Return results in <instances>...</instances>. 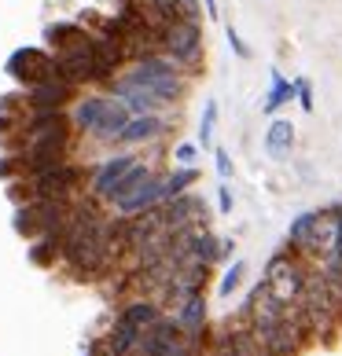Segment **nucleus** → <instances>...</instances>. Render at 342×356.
<instances>
[{
    "label": "nucleus",
    "mask_w": 342,
    "mask_h": 356,
    "mask_svg": "<svg viewBox=\"0 0 342 356\" xmlns=\"http://www.w3.org/2000/svg\"><path fill=\"white\" fill-rule=\"evenodd\" d=\"M15 81H22V88H33L48 81V77H56V56L45 48H15L4 67Z\"/></svg>",
    "instance_id": "nucleus-3"
},
{
    "label": "nucleus",
    "mask_w": 342,
    "mask_h": 356,
    "mask_svg": "<svg viewBox=\"0 0 342 356\" xmlns=\"http://www.w3.org/2000/svg\"><path fill=\"white\" fill-rule=\"evenodd\" d=\"M103 107H107V96H85V99H77L74 103V114H70L74 129H81V133H96V125H100V118H103Z\"/></svg>",
    "instance_id": "nucleus-15"
},
{
    "label": "nucleus",
    "mask_w": 342,
    "mask_h": 356,
    "mask_svg": "<svg viewBox=\"0 0 342 356\" xmlns=\"http://www.w3.org/2000/svg\"><path fill=\"white\" fill-rule=\"evenodd\" d=\"M291 147H295V125L276 118L265 133V154L276 158V162H283V158H291Z\"/></svg>",
    "instance_id": "nucleus-14"
},
{
    "label": "nucleus",
    "mask_w": 342,
    "mask_h": 356,
    "mask_svg": "<svg viewBox=\"0 0 342 356\" xmlns=\"http://www.w3.org/2000/svg\"><path fill=\"white\" fill-rule=\"evenodd\" d=\"M133 165H137L133 154H114V158H107V162H103L96 173H92V195H96V199H111L114 188L122 184V177H125Z\"/></svg>",
    "instance_id": "nucleus-9"
},
{
    "label": "nucleus",
    "mask_w": 342,
    "mask_h": 356,
    "mask_svg": "<svg viewBox=\"0 0 342 356\" xmlns=\"http://www.w3.org/2000/svg\"><path fill=\"white\" fill-rule=\"evenodd\" d=\"M129 77H133L137 85L151 88L155 96H159L162 103H173L184 96V77H180V67L169 56H148L140 59L133 70H129Z\"/></svg>",
    "instance_id": "nucleus-2"
},
{
    "label": "nucleus",
    "mask_w": 342,
    "mask_h": 356,
    "mask_svg": "<svg viewBox=\"0 0 342 356\" xmlns=\"http://www.w3.org/2000/svg\"><path fill=\"white\" fill-rule=\"evenodd\" d=\"M30 184H33V199H74L77 184H81V169L70 162H59L45 169V173L30 177Z\"/></svg>",
    "instance_id": "nucleus-6"
},
{
    "label": "nucleus",
    "mask_w": 342,
    "mask_h": 356,
    "mask_svg": "<svg viewBox=\"0 0 342 356\" xmlns=\"http://www.w3.org/2000/svg\"><path fill=\"white\" fill-rule=\"evenodd\" d=\"M313 228H317V209H309V213H302L291 220V228H287V246H291V254H306V246L313 239Z\"/></svg>",
    "instance_id": "nucleus-18"
},
{
    "label": "nucleus",
    "mask_w": 342,
    "mask_h": 356,
    "mask_svg": "<svg viewBox=\"0 0 342 356\" xmlns=\"http://www.w3.org/2000/svg\"><path fill=\"white\" fill-rule=\"evenodd\" d=\"M15 169H22L19 154H8V158H0V177H15Z\"/></svg>",
    "instance_id": "nucleus-34"
},
{
    "label": "nucleus",
    "mask_w": 342,
    "mask_h": 356,
    "mask_svg": "<svg viewBox=\"0 0 342 356\" xmlns=\"http://www.w3.org/2000/svg\"><path fill=\"white\" fill-rule=\"evenodd\" d=\"M74 99V85L63 77H48V81L26 88V107L33 114H48V111H63Z\"/></svg>",
    "instance_id": "nucleus-7"
},
{
    "label": "nucleus",
    "mask_w": 342,
    "mask_h": 356,
    "mask_svg": "<svg viewBox=\"0 0 342 356\" xmlns=\"http://www.w3.org/2000/svg\"><path fill=\"white\" fill-rule=\"evenodd\" d=\"M309 272H313V268H306V261H302V257H295V254H276L269 265H265L261 283L269 286V294L280 301V305H298L302 294H306Z\"/></svg>",
    "instance_id": "nucleus-1"
},
{
    "label": "nucleus",
    "mask_w": 342,
    "mask_h": 356,
    "mask_svg": "<svg viewBox=\"0 0 342 356\" xmlns=\"http://www.w3.org/2000/svg\"><path fill=\"white\" fill-rule=\"evenodd\" d=\"M177 8H180V19L199 22V0H177Z\"/></svg>",
    "instance_id": "nucleus-32"
},
{
    "label": "nucleus",
    "mask_w": 342,
    "mask_h": 356,
    "mask_svg": "<svg viewBox=\"0 0 342 356\" xmlns=\"http://www.w3.org/2000/svg\"><path fill=\"white\" fill-rule=\"evenodd\" d=\"M85 26L81 22H52L48 30H45V41L56 48V51H63V48H70V44H77V41H85Z\"/></svg>",
    "instance_id": "nucleus-19"
},
{
    "label": "nucleus",
    "mask_w": 342,
    "mask_h": 356,
    "mask_svg": "<svg viewBox=\"0 0 342 356\" xmlns=\"http://www.w3.org/2000/svg\"><path fill=\"white\" fill-rule=\"evenodd\" d=\"M159 206H166V177H151L137 195H129L125 202H118V213L133 217V213H148V209H159Z\"/></svg>",
    "instance_id": "nucleus-10"
},
{
    "label": "nucleus",
    "mask_w": 342,
    "mask_h": 356,
    "mask_svg": "<svg viewBox=\"0 0 342 356\" xmlns=\"http://www.w3.org/2000/svg\"><path fill=\"white\" fill-rule=\"evenodd\" d=\"M214 125H217V103L206 99L203 122H199V143H203V147H214Z\"/></svg>",
    "instance_id": "nucleus-26"
},
{
    "label": "nucleus",
    "mask_w": 342,
    "mask_h": 356,
    "mask_svg": "<svg viewBox=\"0 0 342 356\" xmlns=\"http://www.w3.org/2000/svg\"><path fill=\"white\" fill-rule=\"evenodd\" d=\"M195 158H199V147H195V143H180V147L173 151L177 165H195Z\"/></svg>",
    "instance_id": "nucleus-29"
},
{
    "label": "nucleus",
    "mask_w": 342,
    "mask_h": 356,
    "mask_svg": "<svg viewBox=\"0 0 342 356\" xmlns=\"http://www.w3.org/2000/svg\"><path fill=\"white\" fill-rule=\"evenodd\" d=\"M162 51L177 63V67H195V63L203 59V30H199V22L184 19L177 26H169Z\"/></svg>",
    "instance_id": "nucleus-4"
},
{
    "label": "nucleus",
    "mask_w": 342,
    "mask_h": 356,
    "mask_svg": "<svg viewBox=\"0 0 342 356\" xmlns=\"http://www.w3.org/2000/svg\"><path fill=\"white\" fill-rule=\"evenodd\" d=\"M118 320H125V323L140 327V331H148L151 323H159V320H162V312H159V305H155L151 298H140V301H133V305H125Z\"/></svg>",
    "instance_id": "nucleus-20"
},
{
    "label": "nucleus",
    "mask_w": 342,
    "mask_h": 356,
    "mask_svg": "<svg viewBox=\"0 0 342 356\" xmlns=\"http://www.w3.org/2000/svg\"><path fill=\"white\" fill-rule=\"evenodd\" d=\"M214 165H217V177H221V180L232 177V158H228V151L217 147V151H214Z\"/></svg>",
    "instance_id": "nucleus-30"
},
{
    "label": "nucleus",
    "mask_w": 342,
    "mask_h": 356,
    "mask_svg": "<svg viewBox=\"0 0 342 356\" xmlns=\"http://www.w3.org/2000/svg\"><path fill=\"white\" fill-rule=\"evenodd\" d=\"M217 206H221V213H232V191H228V180H221V188H217Z\"/></svg>",
    "instance_id": "nucleus-33"
},
{
    "label": "nucleus",
    "mask_w": 342,
    "mask_h": 356,
    "mask_svg": "<svg viewBox=\"0 0 342 356\" xmlns=\"http://www.w3.org/2000/svg\"><path fill=\"white\" fill-rule=\"evenodd\" d=\"M195 180H199V169H195V165H177L173 173L166 177V202L177 199V195H184Z\"/></svg>",
    "instance_id": "nucleus-23"
},
{
    "label": "nucleus",
    "mask_w": 342,
    "mask_h": 356,
    "mask_svg": "<svg viewBox=\"0 0 342 356\" xmlns=\"http://www.w3.org/2000/svg\"><path fill=\"white\" fill-rule=\"evenodd\" d=\"M225 33H228V44H232V51H235L240 59H251V56H254V51H251V44H247L243 37H240V30H235V26H228Z\"/></svg>",
    "instance_id": "nucleus-28"
},
{
    "label": "nucleus",
    "mask_w": 342,
    "mask_h": 356,
    "mask_svg": "<svg viewBox=\"0 0 342 356\" xmlns=\"http://www.w3.org/2000/svg\"><path fill=\"white\" fill-rule=\"evenodd\" d=\"M56 257H63V254H59V239H56V235H41V239H33V246H30V261H33L37 268L56 265Z\"/></svg>",
    "instance_id": "nucleus-24"
},
{
    "label": "nucleus",
    "mask_w": 342,
    "mask_h": 356,
    "mask_svg": "<svg viewBox=\"0 0 342 356\" xmlns=\"http://www.w3.org/2000/svg\"><path fill=\"white\" fill-rule=\"evenodd\" d=\"M133 122V111L125 107L118 96H111L107 99V107H103V118H100V125H96V136L100 143H114V140H122V133H125V125Z\"/></svg>",
    "instance_id": "nucleus-11"
},
{
    "label": "nucleus",
    "mask_w": 342,
    "mask_h": 356,
    "mask_svg": "<svg viewBox=\"0 0 342 356\" xmlns=\"http://www.w3.org/2000/svg\"><path fill=\"white\" fill-rule=\"evenodd\" d=\"M15 232L19 235H26V239H41V224H37V213H33V202H26V206H19L15 209Z\"/></svg>",
    "instance_id": "nucleus-25"
},
{
    "label": "nucleus",
    "mask_w": 342,
    "mask_h": 356,
    "mask_svg": "<svg viewBox=\"0 0 342 356\" xmlns=\"http://www.w3.org/2000/svg\"><path fill=\"white\" fill-rule=\"evenodd\" d=\"M85 356H96V349H88V353H85Z\"/></svg>",
    "instance_id": "nucleus-36"
},
{
    "label": "nucleus",
    "mask_w": 342,
    "mask_h": 356,
    "mask_svg": "<svg viewBox=\"0 0 342 356\" xmlns=\"http://www.w3.org/2000/svg\"><path fill=\"white\" fill-rule=\"evenodd\" d=\"M243 272H247L243 261H232V268L225 272V280H221V298H232V290L243 283Z\"/></svg>",
    "instance_id": "nucleus-27"
},
{
    "label": "nucleus",
    "mask_w": 342,
    "mask_h": 356,
    "mask_svg": "<svg viewBox=\"0 0 342 356\" xmlns=\"http://www.w3.org/2000/svg\"><path fill=\"white\" fill-rule=\"evenodd\" d=\"M162 213H166V224L173 232H184V228H206V206L203 199H195V195H177V199H169L162 206Z\"/></svg>",
    "instance_id": "nucleus-8"
},
{
    "label": "nucleus",
    "mask_w": 342,
    "mask_h": 356,
    "mask_svg": "<svg viewBox=\"0 0 342 356\" xmlns=\"http://www.w3.org/2000/svg\"><path fill=\"white\" fill-rule=\"evenodd\" d=\"M269 77H272V81H269V96H265V103H261V111L276 114L280 107H287L291 99H298V81H287L280 70H272Z\"/></svg>",
    "instance_id": "nucleus-17"
},
{
    "label": "nucleus",
    "mask_w": 342,
    "mask_h": 356,
    "mask_svg": "<svg viewBox=\"0 0 342 356\" xmlns=\"http://www.w3.org/2000/svg\"><path fill=\"white\" fill-rule=\"evenodd\" d=\"M228 341H232L235 356H272V353H269V349L254 338L251 327H235V331H228Z\"/></svg>",
    "instance_id": "nucleus-22"
},
{
    "label": "nucleus",
    "mask_w": 342,
    "mask_h": 356,
    "mask_svg": "<svg viewBox=\"0 0 342 356\" xmlns=\"http://www.w3.org/2000/svg\"><path fill=\"white\" fill-rule=\"evenodd\" d=\"M177 323H180V331H184V341L195 349V346H199V338H203V327H206V298L195 294L188 301H180Z\"/></svg>",
    "instance_id": "nucleus-12"
},
{
    "label": "nucleus",
    "mask_w": 342,
    "mask_h": 356,
    "mask_svg": "<svg viewBox=\"0 0 342 356\" xmlns=\"http://www.w3.org/2000/svg\"><path fill=\"white\" fill-rule=\"evenodd\" d=\"M206 4V19H217V0H203Z\"/></svg>",
    "instance_id": "nucleus-35"
},
{
    "label": "nucleus",
    "mask_w": 342,
    "mask_h": 356,
    "mask_svg": "<svg viewBox=\"0 0 342 356\" xmlns=\"http://www.w3.org/2000/svg\"><path fill=\"white\" fill-rule=\"evenodd\" d=\"M166 133V122L159 114H137L133 122L125 125V133H122V143H148L155 136H162Z\"/></svg>",
    "instance_id": "nucleus-16"
},
{
    "label": "nucleus",
    "mask_w": 342,
    "mask_h": 356,
    "mask_svg": "<svg viewBox=\"0 0 342 356\" xmlns=\"http://www.w3.org/2000/svg\"><path fill=\"white\" fill-rule=\"evenodd\" d=\"M155 173H151V165H143V162H137L133 169H129V173L122 177V184H118V188H114V195H111V202L118 206V202H125L129 199V195H137L140 188H143V184H148Z\"/></svg>",
    "instance_id": "nucleus-21"
},
{
    "label": "nucleus",
    "mask_w": 342,
    "mask_h": 356,
    "mask_svg": "<svg viewBox=\"0 0 342 356\" xmlns=\"http://www.w3.org/2000/svg\"><path fill=\"white\" fill-rule=\"evenodd\" d=\"M298 103H302V111H313V85H309V77H298Z\"/></svg>",
    "instance_id": "nucleus-31"
},
{
    "label": "nucleus",
    "mask_w": 342,
    "mask_h": 356,
    "mask_svg": "<svg viewBox=\"0 0 342 356\" xmlns=\"http://www.w3.org/2000/svg\"><path fill=\"white\" fill-rule=\"evenodd\" d=\"M140 334H143L140 327L118 320V323L111 327V334H107V346H103V353H107V356H133L137 346H140Z\"/></svg>",
    "instance_id": "nucleus-13"
},
{
    "label": "nucleus",
    "mask_w": 342,
    "mask_h": 356,
    "mask_svg": "<svg viewBox=\"0 0 342 356\" xmlns=\"http://www.w3.org/2000/svg\"><path fill=\"white\" fill-rule=\"evenodd\" d=\"M92 70H96V51H92V33L85 37V41H77L70 48L56 51V77H63V81H70L74 88L92 81Z\"/></svg>",
    "instance_id": "nucleus-5"
}]
</instances>
